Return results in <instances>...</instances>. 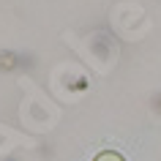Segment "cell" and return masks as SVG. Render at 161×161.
<instances>
[{"instance_id":"obj_1","label":"cell","mask_w":161,"mask_h":161,"mask_svg":"<svg viewBox=\"0 0 161 161\" xmlns=\"http://www.w3.org/2000/svg\"><path fill=\"white\" fill-rule=\"evenodd\" d=\"M93 161H126V158H123L120 153H115V150H101Z\"/></svg>"}]
</instances>
